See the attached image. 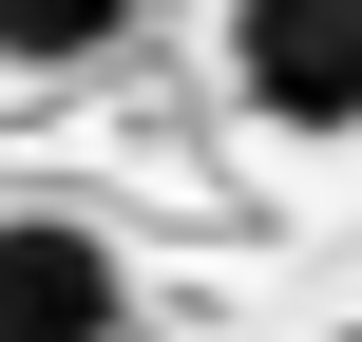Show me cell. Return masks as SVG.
I'll return each mask as SVG.
<instances>
[{
  "mask_svg": "<svg viewBox=\"0 0 362 342\" xmlns=\"http://www.w3.org/2000/svg\"><path fill=\"white\" fill-rule=\"evenodd\" d=\"M344 342H362V324H344Z\"/></svg>",
  "mask_w": 362,
  "mask_h": 342,
  "instance_id": "obj_4",
  "label": "cell"
},
{
  "mask_svg": "<svg viewBox=\"0 0 362 342\" xmlns=\"http://www.w3.org/2000/svg\"><path fill=\"white\" fill-rule=\"evenodd\" d=\"M0 342H134V267L95 209H0Z\"/></svg>",
  "mask_w": 362,
  "mask_h": 342,
  "instance_id": "obj_2",
  "label": "cell"
},
{
  "mask_svg": "<svg viewBox=\"0 0 362 342\" xmlns=\"http://www.w3.org/2000/svg\"><path fill=\"white\" fill-rule=\"evenodd\" d=\"M229 95L286 133H362V0H229Z\"/></svg>",
  "mask_w": 362,
  "mask_h": 342,
  "instance_id": "obj_1",
  "label": "cell"
},
{
  "mask_svg": "<svg viewBox=\"0 0 362 342\" xmlns=\"http://www.w3.org/2000/svg\"><path fill=\"white\" fill-rule=\"evenodd\" d=\"M153 0H0V76H76V57H115Z\"/></svg>",
  "mask_w": 362,
  "mask_h": 342,
  "instance_id": "obj_3",
  "label": "cell"
}]
</instances>
